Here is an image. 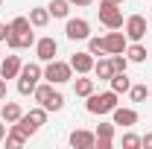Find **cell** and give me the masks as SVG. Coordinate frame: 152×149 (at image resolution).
Segmentation results:
<instances>
[{
	"label": "cell",
	"instance_id": "obj_1",
	"mask_svg": "<svg viewBox=\"0 0 152 149\" xmlns=\"http://www.w3.org/2000/svg\"><path fill=\"white\" fill-rule=\"evenodd\" d=\"M117 96H120V93H114L111 88L102 91V93L94 91L91 96H85V99H88L85 108H88V114H99V117H102V114H111L114 108H117Z\"/></svg>",
	"mask_w": 152,
	"mask_h": 149
},
{
	"label": "cell",
	"instance_id": "obj_2",
	"mask_svg": "<svg viewBox=\"0 0 152 149\" xmlns=\"http://www.w3.org/2000/svg\"><path fill=\"white\" fill-rule=\"evenodd\" d=\"M44 79L47 82H53V85H64V82H73V67H70V61H44Z\"/></svg>",
	"mask_w": 152,
	"mask_h": 149
},
{
	"label": "cell",
	"instance_id": "obj_3",
	"mask_svg": "<svg viewBox=\"0 0 152 149\" xmlns=\"http://www.w3.org/2000/svg\"><path fill=\"white\" fill-rule=\"evenodd\" d=\"M99 23L108 26V29H123V9L114 3V0H102L99 3Z\"/></svg>",
	"mask_w": 152,
	"mask_h": 149
},
{
	"label": "cell",
	"instance_id": "obj_4",
	"mask_svg": "<svg viewBox=\"0 0 152 149\" xmlns=\"http://www.w3.org/2000/svg\"><path fill=\"white\" fill-rule=\"evenodd\" d=\"M123 32H126L129 41H143L146 32H149V23H146L143 15H129V18L123 20Z\"/></svg>",
	"mask_w": 152,
	"mask_h": 149
},
{
	"label": "cell",
	"instance_id": "obj_5",
	"mask_svg": "<svg viewBox=\"0 0 152 149\" xmlns=\"http://www.w3.org/2000/svg\"><path fill=\"white\" fill-rule=\"evenodd\" d=\"M64 35L70 38V41H88V38H91V23L85 18H67Z\"/></svg>",
	"mask_w": 152,
	"mask_h": 149
},
{
	"label": "cell",
	"instance_id": "obj_6",
	"mask_svg": "<svg viewBox=\"0 0 152 149\" xmlns=\"http://www.w3.org/2000/svg\"><path fill=\"white\" fill-rule=\"evenodd\" d=\"M56 53H58V44H56V38H53V35H44V38H38V41H35L38 61H53Z\"/></svg>",
	"mask_w": 152,
	"mask_h": 149
},
{
	"label": "cell",
	"instance_id": "obj_7",
	"mask_svg": "<svg viewBox=\"0 0 152 149\" xmlns=\"http://www.w3.org/2000/svg\"><path fill=\"white\" fill-rule=\"evenodd\" d=\"M67 143H70L73 149H94L96 134H94V131H88V129H73V131H70V137H67Z\"/></svg>",
	"mask_w": 152,
	"mask_h": 149
},
{
	"label": "cell",
	"instance_id": "obj_8",
	"mask_svg": "<svg viewBox=\"0 0 152 149\" xmlns=\"http://www.w3.org/2000/svg\"><path fill=\"white\" fill-rule=\"evenodd\" d=\"M114 129H117V126H114V123H99V126H96V143H94V149H111L114 146Z\"/></svg>",
	"mask_w": 152,
	"mask_h": 149
},
{
	"label": "cell",
	"instance_id": "obj_9",
	"mask_svg": "<svg viewBox=\"0 0 152 149\" xmlns=\"http://www.w3.org/2000/svg\"><path fill=\"white\" fill-rule=\"evenodd\" d=\"M6 47H9V50H26V47H35V32H32V29H26V32H20V35L9 32V35H6Z\"/></svg>",
	"mask_w": 152,
	"mask_h": 149
},
{
	"label": "cell",
	"instance_id": "obj_10",
	"mask_svg": "<svg viewBox=\"0 0 152 149\" xmlns=\"http://www.w3.org/2000/svg\"><path fill=\"white\" fill-rule=\"evenodd\" d=\"M126 47H129V38H126V32H117V29H111V32L105 35V50H108V56H114V53H126Z\"/></svg>",
	"mask_w": 152,
	"mask_h": 149
},
{
	"label": "cell",
	"instance_id": "obj_11",
	"mask_svg": "<svg viewBox=\"0 0 152 149\" xmlns=\"http://www.w3.org/2000/svg\"><path fill=\"white\" fill-rule=\"evenodd\" d=\"M94 61L96 58L85 50V53H73L70 56V67H73L76 73H94Z\"/></svg>",
	"mask_w": 152,
	"mask_h": 149
},
{
	"label": "cell",
	"instance_id": "obj_12",
	"mask_svg": "<svg viewBox=\"0 0 152 149\" xmlns=\"http://www.w3.org/2000/svg\"><path fill=\"white\" fill-rule=\"evenodd\" d=\"M20 67H23L20 56H6V58H0V76H3V79H18Z\"/></svg>",
	"mask_w": 152,
	"mask_h": 149
},
{
	"label": "cell",
	"instance_id": "obj_13",
	"mask_svg": "<svg viewBox=\"0 0 152 149\" xmlns=\"http://www.w3.org/2000/svg\"><path fill=\"white\" fill-rule=\"evenodd\" d=\"M111 123H114V126H126V129H129V126L137 123V111H134V108H123V105H117V108L111 111Z\"/></svg>",
	"mask_w": 152,
	"mask_h": 149
},
{
	"label": "cell",
	"instance_id": "obj_14",
	"mask_svg": "<svg viewBox=\"0 0 152 149\" xmlns=\"http://www.w3.org/2000/svg\"><path fill=\"white\" fill-rule=\"evenodd\" d=\"M23 108H20L18 102H9V99H3V105H0V117H3V123L6 126H12V123H18Z\"/></svg>",
	"mask_w": 152,
	"mask_h": 149
},
{
	"label": "cell",
	"instance_id": "obj_15",
	"mask_svg": "<svg viewBox=\"0 0 152 149\" xmlns=\"http://www.w3.org/2000/svg\"><path fill=\"white\" fill-rule=\"evenodd\" d=\"M94 76L96 79H102V82H108L114 76V64H111V56H99L94 61Z\"/></svg>",
	"mask_w": 152,
	"mask_h": 149
},
{
	"label": "cell",
	"instance_id": "obj_16",
	"mask_svg": "<svg viewBox=\"0 0 152 149\" xmlns=\"http://www.w3.org/2000/svg\"><path fill=\"white\" fill-rule=\"evenodd\" d=\"M26 18H29L32 26L44 29V26L50 23V9H47V6H35V9H29V15H26Z\"/></svg>",
	"mask_w": 152,
	"mask_h": 149
},
{
	"label": "cell",
	"instance_id": "obj_17",
	"mask_svg": "<svg viewBox=\"0 0 152 149\" xmlns=\"http://www.w3.org/2000/svg\"><path fill=\"white\" fill-rule=\"evenodd\" d=\"M146 56H149V50H146L140 41H129V47H126V58H129V61L140 64V61H146Z\"/></svg>",
	"mask_w": 152,
	"mask_h": 149
},
{
	"label": "cell",
	"instance_id": "obj_18",
	"mask_svg": "<svg viewBox=\"0 0 152 149\" xmlns=\"http://www.w3.org/2000/svg\"><path fill=\"white\" fill-rule=\"evenodd\" d=\"M73 91H76V96H91L94 93V79H88V73H79L73 79Z\"/></svg>",
	"mask_w": 152,
	"mask_h": 149
},
{
	"label": "cell",
	"instance_id": "obj_19",
	"mask_svg": "<svg viewBox=\"0 0 152 149\" xmlns=\"http://www.w3.org/2000/svg\"><path fill=\"white\" fill-rule=\"evenodd\" d=\"M26 140H29V137H26V134H23V131H20L18 126H9V131H6V146H9V149H18V146H23Z\"/></svg>",
	"mask_w": 152,
	"mask_h": 149
},
{
	"label": "cell",
	"instance_id": "obj_20",
	"mask_svg": "<svg viewBox=\"0 0 152 149\" xmlns=\"http://www.w3.org/2000/svg\"><path fill=\"white\" fill-rule=\"evenodd\" d=\"M108 85H111L114 93H129V88H132V79L126 73H114L111 79H108Z\"/></svg>",
	"mask_w": 152,
	"mask_h": 149
},
{
	"label": "cell",
	"instance_id": "obj_21",
	"mask_svg": "<svg viewBox=\"0 0 152 149\" xmlns=\"http://www.w3.org/2000/svg\"><path fill=\"white\" fill-rule=\"evenodd\" d=\"M88 53L94 58H99V56H108V50H105V35L99 38V35H91L88 38Z\"/></svg>",
	"mask_w": 152,
	"mask_h": 149
},
{
	"label": "cell",
	"instance_id": "obj_22",
	"mask_svg": "<svg viewBox=\"0 0 152 149\" xmlns=\"http://www.w3.org/2000/svg\"><path fill=\"white\" fill-rule=\"evenodd\" d=\"M50 18H67L70 15V3L67 0H50Z\"/></svg>",
	"mask_w": 152,
	"mask_h": 149
},
{
	"label": "cell",
	"instance_id": "obj_23",
	"mask_svg": "<svg viewBox=\"0 0 152 149\" xmlns=\"http://www.w3.org/2000/svg\"><path fill=\"white\" fill-rule=\"evenodd\" d=\"M50 93H53V82H47V79H44V85H35V91H32V99H35L38 105H44Z\"/></svg>",
	"mask_w": 152,
	"mask_h": 149
},
{
	"label": "cell",
	"instance_id": "obj_24",
	"mask_svg": "<svg viewBox=\"0 0 152 149\" xmlns=\"http://www.w3.org/2000/svg\"><path fill=\"white\" fill-rule=\"evenodd\" d=\"M26 29H32V23H29V18H23V15H18V18L9 20V32H15V35H20V32H26Z\"/></svg>",
	"mask_w": 152,
	"mask_h": 149
},
{
	"label": "cell",
	"instance_id": "obj_25",
	"mask_svg": "<svg viewBox=\"0 0 152 149\" xmlns=\"http://www.w3.org/2000/svg\"><path fill=\"white\" fill-rule=\"evenodd\" d=\"M35 85H38V79H29V76H18V93H20V96H32Z\"/></svg>",
	"mask_w": 152,
	"mask_h": 149
},
{
	"label": "cell",
	"instance_id": "obj_26",
	"mask_svg": "<svg viewBox=\"0 0 152 149\" xmlns=\"http://www.w3.org/2000/svg\"><path fill=\"white\" fill-rule=\"evenodd\" d=\"M44 108H47V111H61V108H64V96L53 88V93H50V96H47V102H44Z\"/></svg>",
	"mask_w": 152,
	"mask_h": 149
},
{
	"label": "cell",
	"instance_id": "obj_27",
	"mask_svg": "<svg viewBox=\"0 0 152 149\" xmlns=\"http://www.w3.org/2000/svg\"><path fill=\"white\" fill-rule=\"evenodd\" d=\"M12 126H18V129L23 131L26 137H32V134H35V131H38V126H35V123H32V120H29V117H26V114H20V120H18V123H12Z\"/></svg>",
	"mask_w": 152,
	"mask_h": 149
},
{
	"label": "cell",
	"instance_id": "obj_28",
	"mask_svg": "<svg viewBox=\"0 0 152 149\" xmlns=\"http://www.w3.org/2000/svg\"><path fill=\"white\" fill-rule=\"evenodd\" d=\"M47 108H44V105H38V108H29V114H26V117H29V120H32V123H35L38 129H41V126H44V123H47Z\"/></svg>",
	"mask_w": 152,
	"mask_h": 149
},
{
	"label": "cell",
	"instance_id": "obj_29",
	"mask_svg": "<svg viewBox=\"0 0 152 149\" xmlns=\"http://www.w3.org/2000/svg\"><path fill=\"white\" fill-rule=\"evenodd\" d=\"M111 64H114V73H126V70H129V58H126V53H114Z\"/></svg>",
	"mask_w": 152,
	"mask_h": 149
},
{
	"label": "cell",
	"instance_id": "obj_30",
	"mask_svg": "<svg viewBox=\"0 0 152 149\" xmlns=\"http://www.w3.org/2000/svg\"><path fill=\"white\" fill-rule=\"evenodd\" d=\"M129 96H132V102H143V99L149 96V88H146V85H132V88H129Z\"/></svg>",
	"mask_w": 152,
	"mask_h": 149
},
{
	"label": "cell",
	"instance_id": "obj_31",
	"mask_svg": "<svg viewBox=\"0 0 152 149\" xmlns=\"http://www.w3.org/2000/svg\"><path fill=\"white\" fill-rule=\"evenodd\" d=\"M137 146H140V134L126 131V134H123V149H137Z\"/></svg>",
	"mask_w": 152,
	"mask_h": 149
},
{
	"label": "cell",
	"instance_id": "obj_32",
	"mask_svg": "<svg viewBox=\"0 0 152 149\" xmlns=\"http://www.w3.org/2000/svg\"><path fill=\"white\" fill-rule=\"evenodd\" d=\"M140 146H143V149H152V131H146V134L140 137Z\"/></svg>",
	"mask_w": 152,
	"mask_h": 149
},
{
	"label": "cell",
	"instance_id": "obj_33",
	"mask_svg": "<svg viewBox=\"0 0 152 149\" xmlns=\"http://www.w3.org/2000/svg\"><path fill=\"white\" fill-rule=\"evenodd\" d=\"M6 35H9V23H3V20H0V44L6 41Z\"/></svg>",
	"mask_w": 152,
	"mask_h": 149
},
{
	"label": "cell",
	"instance_id": "obj_34",
	"mask_svg": "<svg viewBox=\"0 0 152 149\" xmlns=\"http://www.w3.org/2000/svg\"><path fill=\"white\" fill-rule=\"evenodd\" d=\"M3 99H6V79L0 76V102H3Z\"/></svg>",
	"mask_w": 152,
	"mask_h": 149
},
{
	"label": "cell",
	"instance_id": "obj_35",
	"mask_svg": "<svg viewBox=\"0 0 152 149\" xmlns=\"http://www.w3.org/2000/svg\"><path fill=\"white\" fill-rule=\"evenodd\" d=\"M67 3H70V6H91L94 0H67Z\"/></svg>",
	"mask_w": 152,
	"mask_h": 149
},
{
	"label": "cell",
	"instance_id": "obj_36",
	"mask_svg": "<svg viewBox=\"0 0 152 149\" xmlns=\"http://www.w3.org/2000/svg\"><path fill=\"white\" fill-rule=\"evenodd\" d=\"M6 131H9V126H3V117H0V140H6Z\"/></svg>",
	"mask_w": 152,
	"mask_h": 149
},
{
	"label": "cell",
	"instance_id": "obj_37",
	"mask_svg": "<svg viewBox=\"0 0 152 149\" xmlns=\"http://www.w3.org/2000/svg\"><path fill=\"white\" fill-rule=\"evenodd\" d=\"M114 3H117V6H123V3H126V0H114Z\"/></svg>",
	"mask_w": 152,
	"mask_h": 149
},
{
	"label": "cell",
	"instance_id": "obj_38",
	"mask_svg": "<svg viewBox=\"0 0 152 149\" xmlns=\"http://www.w3.org/2000/svg\"><path fill=\"white\" fill-rule=\"evenodd\" d=\"M149 96H152V85H149Z\"/></svg>",
	"mask_w": 152,
	"mask_h": 149
},
{
	"label": "cell",
	"instance_id": "obj_39",
	"mask_svg": "<svg viewBox=\"0 0 152 149\" xmlns=\"http://www.w3.org/2000/svg\"><path fill=\"white\" fill-rule=\"evenodd\" d=\"M0 6H3V0H0Z\"/></svg>",
	"mask_w": 152,
	"mask_h": 149
},
{
	"label": "cell",
	"instance_id": "obj_40",
	"mask_svg": "<svg viewBox=\"0 0 152 149\" xmlns=\"http://www.w3.org/2000/svg\"><path fill=\"white\" fill-rule=\"evenodd\" d=\"M0 56H3V53H0Z\"/></svg>",
	"mask_w": 152,
	"mask_h": 149
}]
</instances>
